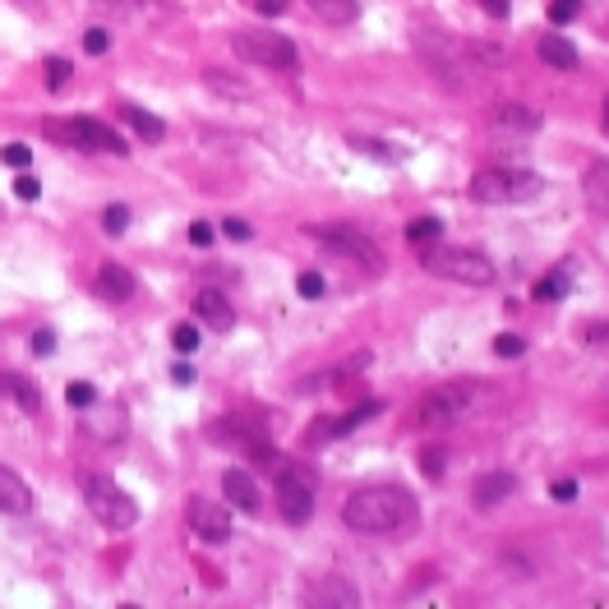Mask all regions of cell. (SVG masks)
<instances>
[{
	"label": "cell",
	"mask_w": 609,
	"mask_h": 609,
	"mask_svg": "<svg viewBox=\"0 0 609 609\" xmlns=\"http://www.w3.org/2000/svg\"><path fill=\"white\" fill-rule=\"evenodd\" d=\"M342 522L360 536H397L416 522V499L397 485H370V490H356L347 499Z\"/></svg>",
	"instance_id": "6da1fadb"
},
{
	"label": "cell",
	"mask_w": 609,
	"mask_h": 609,
	"mask_svg": "<svg viewBox=\"0 0 609 609\" xmlns=\"http://www.w3.org/2000/svg\"><path fill=\"white\" fill-rule=\"evenodd\" d=\"M420 263H425V273L443 277V282H462V287H494L499 282V268L480 250H462V245H425L420 250Z\"/></svg>",
	"instance_id": "7a4b0ae2"
},
{
	"label": "cell",
	"mask_w": 609,
	"mask_h": 609,
	"mask_svg": "<svg viewBox=\"0 0 609 609\" xmlns=\"http://www.w3.org/2000/svg\"><path fill=\"white\" fill-rule=\"evenodd\" d=\"M540 190H545V180L517 167H485L471 176V199L485 208H517V203L540 199Z\"/></svg>",
	"instance_id": "3957f363"
},
{
	"label": "cell",
	"mask_w": 609,
	"mask_h": 609,
	"mask_svg": "<svg viewBox=\"0 0 609 609\" xmlns=\"http://www.w3.org/2000/svg\"><path fill=\"white\" fill-rule=\"evenodd\" d=\"M310 236L319 240L333 259L351 263V268H360V273L379 277L383 268H388V259H383V250H379V240H370L360 227H347V222H323V227H310Z\"/></svg>",
	"instance_id": "277c9868"
},
{
	"label": "cell",
	"mask_w": 609,
	"mask_h": 609,
	"mask_svg": "<svg viewBox=\"0 0 609 609\" xmlns=\"http://www.w3.org/2000/svg\"><path fill=\"white\" fill-rule=\"evenodd\" d=\"M231 51L250 65H263V70H296L300 65V47L287 33H273V28H240L231 37Z\"/></svg>",
	"instance_id": "5b68a950"
},
{
	"label": "cell",
	"mask_w": 609,
	"mask_h": 609,
	"mask_svg": "<svg viewBox=\"0 0 609 609\" xmlns=\"http://www.w3.org/2000/svg\"><path fill=\"white\" fill-rule=\"evenodd\" d=\"M84 503L107 531H130L139 522V503L120 490L111 476H84Z\"/></svg>",
	"instance_id": "8992f818"
},
{
	"label": "cell",
	"mask_w": 609,
	"mask_h": 609,
	"mask_svg": "<svg viewBox=\"0 0 609 609\" xmlns=\"http://www.w3.org/2000/svg\"><path fill=\"white\" fill-rule=\"evenodd\" d=\"M47 134L51 139H65V144H74V148H84V153H116V157L130 153V144L120 139V130H111V125H102V120H93V116L51 120Z\"/></svg>",
	"instance_id": "52a82bcc"
},
{
	"label": "cell",
	"mask_w": 609,
	"mask_h": 609,
	"mask_svg": "<svg viewBox=\"0 0 609 609\" xmlns=\"http://www.w3.org/2000/svg\"><path fill=\"white\" fill-rule=\"evenodd\" d=\"M277 513L287 517L291 526H305L314 517V476L305 466L287 462L277 471Z\"/></svg>",
	"instance_id": "ba28073f"
},
{
	"label": "cell",
	"mask_w": 609,
	"mask_h": 609,
	"mask_svg": "<svg viewBox=\"0 0 609 609\" xmlns=\"http://www.w3.org/2000/svg\"><path fill=\"white\" fill-rule=\"evenodd\" d=\"M93 19H120V24H157L176 14V0H88Z\"/></svg>",
	"instance_id": "9c48e42d"
},
{
	"label": "cell",
	"mask_w": 609,
	"mask_h": 609,
	"mask_svg": "<svg viewBox=\"0 0 609 609\" xmlns=\"http://www.w3.org/2000/svg\"><path fill=\"white\" fill-rule=\"evenodd\" d=\"M416 47H420V60L439 74L448 88H466V56H457V47L448 42L443 33H416Z\"/></svg>",
	"instance_id": "30bf717a"
},
{
	"label": "cell",
	"mask_w": 609,
	"mask_h": 609,
	"mask_svg": "<svg viewBox=\"0 0 609 609\" xmlns=\"http://www.w3.org/2000/svg\"><path fill=\"white\" fill-rule=\"evenodd\" d=\"M471 397L476 393H471L466 383H443V388H434V393L420 402V425H453V420H462Z\"/></svg>",
	"instance_id": "8fae6325"
},
{
	"label": "cell",
	"mask_w": 609,
	"mask_h": 609,
	"mask_svg": "<svg viewBox=\"0 0 609 609\" xmlns=\"http://www.w3.org/2000/svg\"><path fill=\"white\" fill-rule=\"evenodd\" d=\"M185 522H190V531L203 540V545H227L231 540V513L213 499H190Z\"/></svg>",
	"instance_id": "7c38bea8"
},
{
	"label": "cell",
	"mask_w": 609,
	"mask_h": 609,
	"mask_svg": "<svg viewBox=\"0 0 609 609\" xmlns=\"http://www.w3.org/2000/svg\"><path fill=\"white\" fill-rule=\"evenodd\" d=\"M517 490V476L513 471H480L476 485H471V503H476L480 513H490L499 503H508Z\"/></svg>",
	"instance_id": "4fadbf2b"
},
{
	"label": "cell",
	"mask_w": 609,
	"mask_h": 609,
	"mask_svg": "<svg viewBox=\"0 0 609 609\" xmlns=\"http://www.w3.org/2000/svg\"><path fill=\"white\" fill-rule=\"evenodd\" d=\"M305 600L310 605H337V609H356L360 605V591L347 582V577H337V573H328V577H319V582H310L305 586Z\"/></svg>",
	"instance_id": "5bb4252c"
},
{
	"label": "cell",
	"mask_w": 609,
	"mask_h": 609,
	"mask_svg": "<svg viewBox=\"0 0 609 609\" xmlns=\"http://www.w3.org/2000/svg\"><path fill=\"white\" fill-rule=\"evenodd\" d=\"M194 314H199L213 333H231V328H236V310H231V300L217 287H203L199 296H194Z\"/></svg>",
	"instance_id": "9a60e30c"
},
{
	"label": "cell",
	"mask_w": 609,
	"mask_h": 609,
	"mask_svg": "<svg viewBox=\"0 0 609 609\" xmlns=\"http://www.w3.org/2000/svg\"><path fill=\"white\" fill-rule=\"evenodd\" d=\"M0 513H10V517L33 513V490H28V480L19 476V471H10L5 462H0Z\"/></svg>",
	"instance_id": "2e32d148"
},
{
	"label": "cell",
	"mask_w": 609,
	"mask_h": 609,
	"mask_svg": "<svg viewBox=\"0 0 609 609\" xmlns=\"http://www.w3.org/2000/svg\"><path fill=\"white\" fill-rule=\"evenodd\" d=\"M93 287H97V296H102V300H111V305H125V300L134 296V273H130V268H120V263H102Z\"/></svg>",
	"instance_id": "e0dca14e"
},
{
	"label": "cell",
	"mask_w": 609,
	"mask_h": 609,
	"mask_svg": "<svg viewBox=\"0 0 609 609\" xmlns=\"http://www.w3.org/2000/svg\"><path fill=\"white\" fill-rule=\"evenodd\" d=\"M222 494H227V503L240 508V513H259V485L250 480V471L231 466L227 476H222Z\"/></svg>",
	"instance_id": "ac0fdd59"
},
{
	"label": "cell",
	"mask_w": 609,
	"mask_h": 609,
	"mask_svg": "<svg viewBox=\"0 0 609 609\" xmlns=\"http://www.w3.org/2000/svg\"><path fill=\"white\" fill-rule=\"evenodd\" d=\"M116 116L125 120L139 139H148V144H162V139H167V120L153 116V111H144V107H134V102H120Z\"/></svg>",
	"instance_id": "d6986e66"
},
{
	"label": "cell",
	"mask_w": 609,
	"mask_h": 609,
	"mask_svg": "<svg viewBox=\"0 0 609 609\" xmlns=\"http://www.w3.org/2000/svg\"><path fill=\"white\" fill-rule=\"evenodd\" d=\"M0 397H10V402H19L24 411H42V393H37V383L28 379V374H19V370H5L0 374Z\"/></svg>",
	"instance_id": "ffe728a7"
},
{
	"label": "cell",
	"mask_w": 609,
	"mask_h": 609,
	"mask_svg": "<svg viewBox=\"0 0 609 609\" xmlns=\"http://www.w3.org/2000/svg\"><path fill=\"white\" fill-rule=\"evenodd\" d=\"M490 120L499 125V130H513V134H536L540 130V111L517 107V102H499V107L490 111Z\"/></svg>",
	"instance_id": "44dd1931"
},
{
	"label": "cell",
	"mask_w": 609,
	"mask_h": 609,
	"mask_svg": "<svg viewBox=\"0 0 609 609\" xmlns=\"http://www.w3.org/2000/svg\"><path fill=\"white\" fill-rule=\"evenodd\" d=\"M582 190H586V203H591L600 217H609V162H591V167H586Z\"/></svg>",
	"instance_id": "7402d4cb"
},
{
	"label": "cell",
	"mask_w": 609,
	"mask_h": 609,
	"mask_svg": "<svg viewBox=\"0 0 609 609\" xmlns=\"http://www.w3.org/2000/svg\"><path fill=\"white\" fill-rule=\"evenodd\" d=\"M540 56H545V65H554V70H577V47L559 33L540 37Z\"/></svg>",
	"instance_id": "603a6c76"
},
{
	"label": "cell",
	"mask_w": 609,
	"mask_h": 609,
	"mask_svg": "<svg viewBox=\"0 0 609 609\" xmlns=\"http://www.w3.org/2000/svg\"><path fill=\"white\" fill-rule=\"evenodd\" d=\"M203 84L213 88V93L231 97V102H250V97H254V88L245 84L240 74H227V70H203Z\"/></svg>",
	"instance_id": "cb8c5ba5"
},
{
	"label": "cell",
	"mask_w": 609,
	"mask_h": 609,
	"mask_svg": "<svg viewBox=\"0 0 609 609\" xmlns=\"http://www.w3.org/2000/svg\"><path fill=\"white\" fill-rule=\"evenodd\" d=\"M323 24H356L360 19V0H305Z\"/></svg>",
	"instance_id": "d4e9b609"
},
{
	"label": "cell",
	"mask_w": 609,
	"mask_h": 609,
	"mask_svg": "<svg viewBox=\"0 0 609 609\" xmlns=\"http://www.w3.org/2000/svg\"><path fill=\"white\" fill-rule=\"evenodd\" d=\"M568 291H573V268H550V273L536 282V291H531V296L545 300V305H554V300H563Z\"/></svg>",
	"instance_id": "484cf974"
},
{
	"label": "cell",
	"mask_w": 609,
	"mask_h": 609,
	"mask_svg": "<svg viewBox=\"0 0 609 609\" xmlns=\"http://www.w3.org/2000/svg\"><path fill=\"white\" fill-rule=\"evenodd\" d=\"M356 153H370V157H379V162H406L411 157V148H402V144H388V139H365V134H351L347 139Z\"/></svg>",
	"instance_id": "4316f807"
},
{
	"label": "cell",
	"mask_w": 609,
	"mask_h": 609,
	"mask_svg": "<svg viewBox=\"0 0 609 609\" xmlns=\"http://www.w3.org/2000/svg\"><path fill=\"white\" fill-rule=\"evenodd\" d=\"M443 236V222L439 217H416L411 227H406V240L416 245V250H425V245H434V240Z\"/></svg>",
	"instance_id": "83f0119b"
},
{
	"label": "cell",
	"mask_w": 609,
	"mask_h": 609,
	"mask_svg": "<svg viewBox=\"0 0 609 609\" xmlns=\"http://www.w3.org/2000/svg\"><path fill=\"white\" fill-rule=\"evenodd\" d=\"M379 411H383V402H360L356 411H347L342 420H333V425H337V439H347L351 430H360V425H365V420H374Z\"/></svg>",
	"instance_id": "f1b7e54d"
},
{
	"label": "cell",
	"mask_w": 609,
	"mask_h": 609,
	"mask_svg": "<svg viewBox=\"0 0 609 609\" xmlns=\"http://www.w3.org/2000/svg\"><path fill=\"white\" fill-rule=\"evenodd\" d=\"M125 227H130V203H111L102 213V231L107 236H125Z\"/></svg>",
	"instance_id": "f546056e"
},
{
	"label": "cell",
	"mask_w": 609,
	"mask_h": 609,
	"mask_svg": "<svg viewBox=\"0 0 609 609\" xmlns=\"http://www.w3.org/2000/svg\"><path fill=\"white\" fill-rule=\"evenodd\" d=\"M171 347H176L180 356H194V351H199V328H194V323H176V328H171Z\"/></svg>",
	"instance_id": "4dcf8cb0"
},
{
	"label": "cell",
	"mask_w": 609,
	"mask_h": 609,
	"mask_svg": "<svg viewBox=\"0 0 609 609\" xmlns=\"http://www.w3.org/2000/svg\"><path fill=\"white\" fill-rule=\"evenodd\" d=\"M65 402H70L74 411H88V406L97 402V388H93V383H88V379H74L70 388H65Z\"/></svg>",
	"instance_id": "1f68e13d"
},
{
	"label": "cell",
	"mask_w": 609,
	"mask_h": 609,
	"mask_svg": "<svg viewBox=\"0 0 609 609\" xmlns=\"http://www.w3.org/2000/svg\"><path fill=\"white\" fill-rule=\"evenodd\" d=\"M582 14V0H550V24L554 28H568Z\"/></svg>",
	"instance_id": "d6a6232c"
},
{
	"label": "cell",
	"mask_w": 609,
	"mask_h": 609,
	"mask_svg": "<svg viewBox=\"0 0 609 609\" xmlns=\"http://www.w3.org/2000/svg\"><path fill=\"white\" fill-rule=\"evenodd\" d=\"M70 74H74V65L65 56H51L47 60V84H51V93H60V88L70 84Z\"/></svg>",
	"instance_id": "836d02e7"
},
{
	"label": "cell",
	"mask_w": 609,
	"mask_h": 609,
	"mask_svg": "<svg viewBox=\"0 0 609 609\" xmlns=\"http://www.w3.org/2000/svg\"><path fill=\"white\" fill-rule=\"evenodd\" d=\"M296 291H300V296H305V300H319L323 291H328V282H323V273H314V268H305V273L296 277Z\"/></svg>",
	"instance_id": "e575fe53"
},
{
	"label": "cell",
	"mask_w": 609,
	"mask_h": 609,
	"mask_svg": "<svg viewBox=\"0 0 609 609\" xmlns=\"http://www.w3.org/2000/svg\"><path fill=\"white\" fill-rule=\"evenodd\" d=\"M522 351H526V342L517 333H499V337H494V356H499V360H517Z\"/></svg>",
	"instance_id": "d590c367"
},
{
	"label": "cell",
	"mask_w": 609,
	"mask_h": 609,
	"mask_svg": "<svg viewBox=\"0 0 609 609\" xmlns=\"http://www.w3.org/2000/svg\"><path fill=\"white\" fill-rule=\"evenodd\" d=\"M333 439H337V425L328 416H319L310 430H305V443H310V448H319V443H333Z\"/></svg>",
	"instance_id": "8d00e7d4"
},
{
	"label": "cell",
	"mask_w": 609,
	"mask_h": 609,
	"mask_svg": "<svg viewBox=\"0 0 609 609\" xmlns=\"http://www.w3.org/2000/svg\"><path fill=\"white\" fill-rule=\"evenodd\" d=\"M0 157H5V167H14V171L33 167V148H28V144H5V153H0Z\"/></svg>",
	"instance_id": "74e56055"
},
{
	"label": "cell",
	"mask_w": 609,
	"mask_h": 609,
	"mask_svg": "<svg viewBox=\"0 0 609 609\" xmlns=\"http://www.w3.org/2000/svg\"><path fill=\"white\" fill-rule=\"evenodd\" d=\"M84 51H88V56H107V51H111V33H107V28H88V33H84Z\"/></svg>",
	"instance_id": "f35d334b"
},
{
	"label": "cell",
	"mask_w": 609,
	"mask_h": 609,
	"mask_svg": "<svg viewBox=\"0 0 609 609\" xmlns=\"http://www.w3.org/2000/svg\"><path fill=\"white\" fill-rule=\"evenodd\" d=\"M420 471H425V480H439L443 476V448H425V453H420Z\"/></svg>",
	"instance_id": "ab89813d"
},
{
	"label": "cell",
	"mask_w": 609,
	"mask_h": 609,
	"mask_svg": "<svg viewBox=\"0 0 609 609\" xmlns=\"http://www.w3.org/2000/svg\"><path fill=\"white\" fill-rule=\"evenodd\" d=\"M14 194H19L24 203H33L37 194H42V185H37V180L28 176V171H19V180H14Z\"/></svg>",
	"instance_id": "60d3db41"
},
{
	"label": "cell",
	"mask_w": 609,
	"mask_h": 609,
	"mask_svg": "<svg viewBox=\"0 0 609 609\" xmlns=\"http://www.w3.org/2000/svg\"><path fill=\"white\" fill-rule=\"evenodd\" d=\"M213 236H217V231L208 227V222H190V245H194V250H208Z\"/></svg>",
	"instance_id": "b9f144b4"
},
{
	"label": "cell",
	"mask_w": 609,
	"mask_h": 609,
	"mask_svg": "<svg viewBox=\"0 0 609 609\" xmlns=\"http://www.w3.org/2000/svg\"><path fill=\"white\" fill-rule=\"evenodd\" d=\"M550 499H554V503H573V499H577V480H554V485H550Z\"/></svg>",
	"instance_id": "7bdbcfd3"
},
{
	"label": "cell",
	"mask_w": 609,
	"mask_h": 609,
	"mask_svg": "<svg viewBox=\"0 0 609 609\" xmlns=\"http://www.w3.org/2000/svg\"><path fill=\"white\" fill-rule=\"evenodd\" d=\"M222 236H231V240H250L254 231H250V222H240V217H227V222H222Z\"/></svg>",
	"instance_id": "ee69618b"
},
{
	"label": "cell",
	"mask_w": 609,
	"mask_h": 609,
	"mask_svg": "<svg viewBox=\"0 0 609 609\" xmlns=\"http://www.w3.org/2000/svg\"><path fill=\"white\" fill-rule=\"evenodd\" d=\"M471 51H476L480 65H503V51H499V47H490V42H476Z\"/></svg>",
	"instance_id": "f6af8a7d"
},
{
	"label": "cell",
	"mask_w": 609,
	"mask_h": 609,
	"mask_svg": "<svg viewBox=\"0 0 609 609\" xmlns=\"http://www.w3.org/2000/svg\"><path fill=\"white\" fill-rule=\"evenodd\" d=\"M33 356H56V333H33Z\"/></svg>",
	"instance_id": "bcb514c9"
},
{
	"label": "cell",
	"mask_w": 609,
	"mask_h": 609,
	"mask_svg": "<svg viewBox=\"0 0 609 609\" xmlns=\"http://www.w3.org/2000/svg\"><path fill=\"white\" fill-rule=\"evenodd\" d=\"M480 10L494 14V19H508V10H513V0H480Z\"/></svg>",
	"instance_id": "7dc6e473"
},
{
	"label": "cell",
	"mask_w": 609,
	"mask_h": 609,
	"mask_svg": "<svg viewBox=\"0 0 609 609\" xmlns=\"http://www.w3.org/2000/svg\"><path fill=\"white\" fill-rule=\"evenodd\" d=\"M254 10L273 19V14H282V10H287V0H254Z\"/></svg>",
	"instance_id": "c3c4849f"
},
{
	"label": "cell",
	"mask_w": 609,
	"mask_h": 609,
	"mask_svg": "<svg viewBox=\"0 0 609 609\" xmlns=\"http://www.w3.org/2000/svg\"><path fill=\"white\" fill-rule=\"evenodd\" d=\"M171 379H176V383H194V365H185V360H180L176 370H171Z\"/></svg>",
	"instance_id": "681fc988"
},
{
	"label": "cell",
	"mask_w": 609,
	"mask_h": 609,
	"mask_svg": "<svg viewBox=\"0 0 609 609\" xmlns=\"http://www.w3.org/2000/svg\"><path fill=\"white\" fill-rule=\"evenodd\" d=\"M605 337H609V323H596V328L586 333V342H605Z\"/></svg>",
	"instance_id": "f907efd6"
},
{
	"label": "cell",
	"mask_w": 609,
	"mask_h": 609,
	"mask_svg": "<svg viewBox=\"0 0 609 609\" xmlns=\"http://www.w3.org/2000/svg\"><path fill=\"white\" fill-rule=\"evenodd\" d=\"M600 120H605V134H609V97H605V111H600Z\"/></svg>",
	"instance_id": "816d5d0a"
}]
</instances>
